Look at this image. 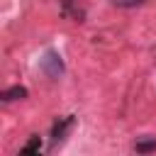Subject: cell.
<instances>
[{
    "instance_id": "obj_2",
    "label": "cell",
    "mask_w": 156,
    "mask_h": 156,
    "mask_svg": "<svg viewBox=\"0 0 156 156\" xmlns=\"http://www.w3.org/2000/svg\"><path fill=\"white\" fill-rule=\"evenodd\" d=\"M71 127H73V117H71V115H68V117H63V119H58V122L54 124V129H51V144L56 146L58 141H63Z\"/></svg>"
},
{
    "instance_id": "obj_5",
    "label": "cell",
    "mask_w": 156,
    "mask_h": 156,
    "mask_svg": "<svg viewBox=\"0 0 156 156\" xmlns=\"http://www.w3.org/2000/svg\"><path fill=\"white\" fill-rule=\"evenodd\" d=\"M134 151L136 154H151V151H156V139H139L134 144Z\"/></svg>"
},
{
    "instance_id": "obj_4",
    "label": "cell",
    "mask_w": 156,
    "mask_h": 156,
    "mask_svg": "<svg viewBox=\"0 0 156 156\" xmlns=\"http://www.w3.org/2000/svg\"><path fill=\"white\" fill-rule=\"evenodd\" d=\"M5 102H12V100H22V98H27V88H22V85H12V88H7V90H2V95H0Z\"/></svg>"
},
{
    "instance_id": "obj_3",
    "label": "cell",
    "mask_w": 156,
    "mask_h": 156,
    "mask_svg": "<svg viewBox=\"0 0 156 156\" xmlns=\"http://www.w3.org/2000/svg\"><path fill=\"white\" fill-rule=\"evenodd\" d=\"M63 15L73 22H83L85 20V7L80 5V0H63Z\"/></svg>"
},
{
    "instance_id": "obj_6",
    "label": "cell",
    "mask_w": 156,
    "mask_h": 156,
    "mask_svg": "<svg viewBox=\"0 0 156 156\" xmlns=\"http://www.w3.org/2000/svg\"><path fill=\"white\" fill-rule=\"evenodd\" d=\"M39 149H41V141H39V136H32L24 146H22V154H39Z\"/></svg>"
},
{
    "instance_id": "obj_1",
    "label": "cell",
    "mask_w": 156,
    "mask_h": 156,
    "mask_svg": "<svg viewBox=\"0 0 156 156\" xmlns=\"http://www.w3.org/2000/svg\"><path fill=\"white\" fill-rule=\"evenodd\" d=\"M39 68L49 76V78H58V76H63V58H61V54L58 51H54V49H49L44 56H41V61H39Z\"/></svg>"
},
{
    "instance_id": "obj_7",
    "label": "cell",
    "mask_w": 156,
    "mask_h": 156,
    "mask_svg": "<svg viewBox=\"0 0 156 156\" xmlns=\"http://www.w3.org/2000/svg\"><path fill=\"white\" fill-rule=\"evenodd\" d=\"M146 0H112V5L117 7H136V5H144Z\"/></svg>"
}]
</instances>
